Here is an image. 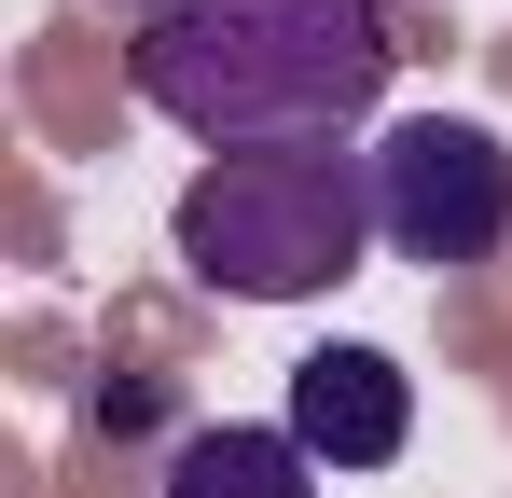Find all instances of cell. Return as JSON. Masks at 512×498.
<instances>
[{
	"label": "cell",
	"mask_w": 512,
	"mask_h": 498,
	"mask_svg": "<svg viewBox=\"0 0 512 498\" xmlns=\"http://www.w3.org/2000/svg\"><path fill=\"white\" fill-rule=\"evenodd\" d=\"M388 14L374 0H180L125 42V83L208 153L346 139L388 97Z\"/></svg>",
	"instance_id": "1"
},
{
	"label": "cell",
	"mask_w": 512,
	"mask_h": 498,
	"mask_svg": "<svg viewBox=\"0 0 512 498\" xmlns=\"http://www.w3.org/2000/svg\"><path fill=\"white\" fill-rule=\"evenodd\" d=\"M319 485V457L291 443V429H180L167 443V471H153V498H305Z\"/></svg>",
	"instance_id": "5"
},
{
	"label": "cell",
	"mask_w": 512,
	"mask_h": 498,
	"mask_svg": "<svg viewBox=\"0 0 512 498\" xmlns=\"http://www.w3.org/2000/svg\"><path fill=\"white\" fill-rule=\"evenodd\" d=\"M374 236L402 249V263H485L512 236V153L499 125H471V111H402L388 139H374Z\"/></svg>",
	"instance_id": "3"
},
{
	"label": "cell",
	"mask_w": 512,
	"mask_h": 498,
	"mask_svg": "<svg viewBox=\"0 0 512 498\" xmlns=\"http://www.w3.org/2000/svg\"><path fill=\"white\" fill-rule=\"evenodd\" d=\"M153 14H180V0H139V28H153Z\"/></svg>",
	"instance_id": "6"
},
{
	"label": "cell",
	"mask_w": 512,
	"mask_h": 498,
	"mask_svg": "<svg viewBox=\"0 0 512 498\" xmlns=\"http://www.w3.org/2000/svg\"><path fill=\"white\" fill-rule=\"evenodd\" d=\"M319 471H388L402 443H416V388H402V360L388 346H319V360H291V415H277Z\"/></svg>",
	"instance_id": "4"
},
{
	"label": "cell",
	"mask_w": 512,
	"mask_h": 498,
	"mask_svg": "<svg viewBox=\"0 0 512 498\" xmlns=\"http://www.w3.org/2000/svg\"><path fill=\"white\" fill-rule=\"evenodd\" d=\"M167 249L222 305H305L374 249V153L346 139H277V153H208L167 208Z\"/></svg>",
	"instance_id": "2"
}]
</instances>
